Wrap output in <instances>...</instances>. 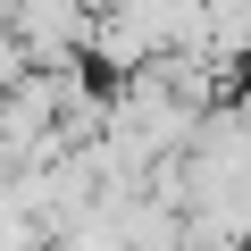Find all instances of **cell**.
Masks as SVG:
<instances>
[{"label":"cell","instance_id":"6da1fadb","mask_svg":"<svg viewBox=\"0 0 251 251\" xmlns=\"http://www.w3.org/2000/svg\"><path fill=\"white\" fill-rule=\"evenodd\" d=\"M25 251H59V243H25Z\"/></svg>","mask_w":251,"mask_h":251}]
</instances>
